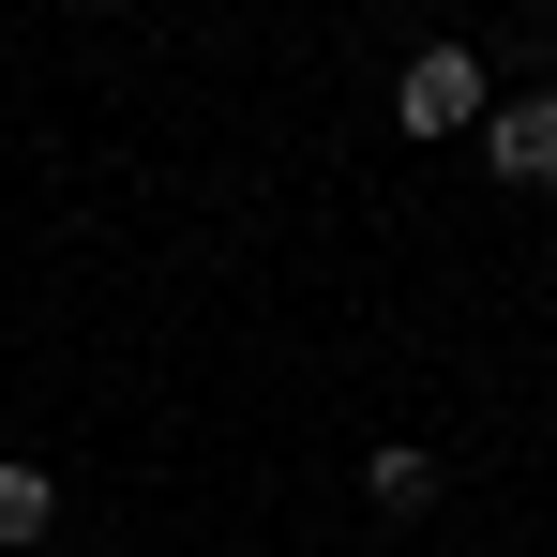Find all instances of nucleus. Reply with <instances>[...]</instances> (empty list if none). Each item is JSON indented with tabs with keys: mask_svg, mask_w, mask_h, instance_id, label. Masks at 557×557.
<instances>
[{
	"mask_svg": "<svg viewBox=\"0 0 557 557\" xmlns=\"http://www.w3.org/2000/svg\"><path fill=\"white\" fill-rule=\"evenodd\" d=\"M482 106H497V76L467 46H407V76H392V121L407 136H482Z\"/></svg>",
	"mask_w": 557,
	"mask_h": 557,
	"instance_id": "obj_1",
	"label": "nucleus"
},
{
	"mask_svg": "<svg viewBox=\"0 0 557 557\" xmlns=\"http://www.w3.org/2000/svg\"><path fill=\"white\" fill-rule=\"evenodd\" d=\"M482 166L512 196H557V91H497L482 106Z\"/></svg>",
	"mask_w": 557,
	"mask_h": 557,
	"instance_id": "obj_2",
	"label": "nucleus"
},
{
	"mask_svg": "<svg viewBox=\"0 0 557 557\" xmlns=\"http://www.w3.org/2000/svg\"><path fill=\"white\" fill-rule=\"evenodd\" d=\"M362 497H376V512H437V453H422V437H376V453H362Z\"/></svg>",
	"mask_w": 557,
	"mask_h": 557,
	"instance_id": "obj_3",
	"label": "nucleus"
},
{
	"mask_svg": "<svg viewBox=\"0 0 557 557\" xmlns=\"http://www.w3.org/2000/svg\"><path fill=\"white\" fill-rule=\"evenodd\" d=\"M46 528H61V482L46 467H0V557H30Z\"/></svg>",
	"mask_w": 557,
	"mask_h": 557,
	"instance_id": "obj_4",
	"label": "nucleus"
}]
</instances>
